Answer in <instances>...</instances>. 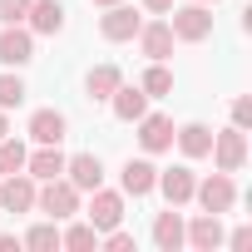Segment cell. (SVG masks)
Wrapping results in <instances>:
<instances>
[{
    "label": "cell",
    "instance_id": "obj_1",
    "mask_svg": "<svg viewBox=\"0 0 252 252\" xmlns=\"http://www.w3.org/2000/svg\"><path fill=\"white\" fill-rule=\"evenodd\" d=\"M35 208L50 213L55 222H60V218H74V213H79V188H74L64 173H60V178H45L40 193H35Z\"/></svg>",
    "mask_w": 252,
    "mask_h": 252
},
{
    "label": "cell",
    "instance_id": "obj_2",
    "mask_svg": "<svg viewBox=\"0 0 252 252\" xmlns=\"http://www.w3.org/2000/svg\"><path fill=\"white\" fill-rule=\"evenodd\" d=\"M168 15H173L168 30H173V40H183V45H203V40L213 35V15H208L203 0H198V5H173Z\"/></svg>",
    "mask_w": 252,
    "mask_h": 252
},
{
    "label": "cell",
    "instance_id": "obj_3",
    "mask_svg": "<svg viewBox=\"0 0 252 252\" xmlns=\"http://www.w3.org/2000/svg\"><path fill=\"white\" fill-rule=\"evenodd\" d=\"M213 163L222 168V173H242V163H247V129H222V134H213Z\"/></svg>",
    "mask_w": 252,
    "mask_h": 252
},
{
    "label": "cell",
    "instance_id": "obj_4",
    "mask_svg": "<svg viewBox=\"0 0 252 252\" xmlns=\"http://www.w3.org/2000/svg\"><path fill=\"white\" fill-rule=\"evenodd\" d=\"M193 198L203 203V213H232V203H237V183H232V173H208L198 188H193Z\"/></svg>",
    "mask_w": 252,
    "mask_h": 252
},
{
    "label": "cell",
    "instance_id": "obj_5",
    "mask_svg": "<svg viewBox=\"0 0 252 252\" xmlns=\"http://www.w3.org/2000/svg\"><path fill=\"white\" fill-rule=\"evenodd\" d=\"M35 193H40V183L20 168V173H5V183H0V208H5L10 218L15 213H35Z\"/></svg>",
    "mask_w": 252,
    "mask_h": 252
},
{
    "label": "cell",
    "instance_id": "obj_6",
    "mask_svg": "<svg viewBox=\"0 0 252 252\" xmlns=\"http://www.w3.org/2000/svg\"><path fill=\"white\" fill-rule=\"evenodd\" d=\"M139 25H144V15L134 10V5H109V15H99V35L109 40V45H124V40H134L139 35Z\"/></svg>",
    "mask_w": 252,
    "mask_h": 252
},
{
    "label": "cell",
    "instance_id": "obj_7",
    "mask_svg": "<svg viewBox=\"0 0 252 252\" xmlns=\"http://www.w3.org/2000/svg\"><path fill=\"white\" fill-rule=\"evenodd\" d=\"M154 188L168 198V208H183V203H193L198 178H193V168H188V163H173V168H158V183H154Z\"/></svg>",
    "mask_w": 252,
    "mask_h": 252
},
{
    "label": "cell",
    "instance_id": "obj_8",
    "mask_svg": "<svg viewBox=\"0 0 252 252\" xmlns=\"http://www.w3.org/2000/svg\"><path fill=\"white\" fill-rule=\"evenodd\" d=\"M89 222L99 227V232H109V227H119L124 222V193H114V188H94L89 193Z\"/></svg>",
    "mask_w": 252,
    "mask_h": 252
},
{
    "label": "cell",
    "instance_id": "obj_9",
    "mask_svg": "<svg viewBox=\"0 0 252 252\" xmlns=\"http://www.w3.org/2000/svg\"><path fill=\"white\" fill-rule=\"evenodd\" d=\"M183 242L198 252H218L222 247V213H198L193 222H183Z\"/></svg>",
    "mask_w": 252,
    "mask_h": 252
},
{
    "label": "cell",
    "instance_id": "obj_10",
    "mask_svg": "<svg viewBox=\"0 0 252 252\" xmlns=\"http://www.w3.org/2000/svg\"><path fill=\"white\" fill-rule=\"evenodd\" d=\"M134 124H139V149H144V154L173 149V119H168V114H139Z\"/></svg>",
    "mask_w": 252,
    "mask_h": 252
},
{
    "label": "cell",
    "instance_id": "obj_11",
    "mask_svg": "<svg viewBox=\"0 0 252 252\" xmlns=\"http://www.w3.org/2000/svg\"><path fill=\"white\" fill-rule=\"evenodd\" d=\"M30 60H35V35L20 30V25H5V30H0V64L25 69Z\"/></svg>",
    "mask_w": 252,
    "mask_h": 252
},
{
    "label": "cell",
    "instance_id": "obj_12",
    "mask_svg": "<svg viewBox=\"0 0 252 252\" xmlns=\"http://www.w3.org/2000/svg\"><path fill=\"white\" fill-rule=\"evenodd\" d=\"M64 178H69L79 193H94V188L104 183V163H99V154H74V158H64Z\"/></svg>",
    "mask_w": 252,
    "mask_h": 252
},
{
    "label": "cell",
    "instance_id": "obj_13",
    "mask_svg": "<svg viewBox=\"0 0 252 252\" xmlns=\"http://www.w3.org/2000/svg\"><path fill=\"white\" fill-rule=\"evenodd\" d=\"M139 50H144V60H168L173 55V30H168V20H149V25H139Z\"/></svg>",
    "mask_w": 252,
    "mask_h": 252
},
{
    "label": "cell",
    "instance_id": "obj_14",
    "mask_svg": "<svg viewBox=\"0 0 252 252\" xmlns=\"http://www.w3.org/2000/svg\"><path fill=\"white\" fill-rule=\"evenodd\" d=\"M119 183H124V193H129V198H149L154 183H158V168H154L149 158H129V163H124V173H119Z\"/></svg>",
    "mask_w": 252,
    "mask_h": 252
},
{
    "label": "cell",
    "instance_id": "obj_15",
    "mask_svg": "<svg viewBox=\"0 0 252 252\" xmlns=\"http://www.w3.org/2000/svg\"><path fill=\"white\" fill-rule=\"evenodd\" d=\"M25 173H30L35 183L60 178V173H64V154H60V144H40L35 154H25Z\"/></svg>",
    "mask_w": 252,
    "mask_h": 252
},
{
    "label": "cell",
    "instance_id": "obj_16",
    "mask_svg": "<svg viewBox=\"0 0 252 252\" xmlns=\"http://www.w3.org/2000/svg\"><path fill=\"white\" fill-rule=\"evenodd\" d=\"M109 109H114V119H124V124H134L139 114H149V94H144L139 84H119V89L109 94Z\"/></svg>",
    "mask_w": 252,
    "mask_h": 252
},
{
    "label": "cell",
    "instance_id": "obj_17",
    "mask_svg": "<svg viewBox=\"0 0 252 252\" xmlns=\"http://www.w3.org/2000/svg\"><path fill=\"white\" fill-rule=\"evenodd\" d=\"M64 129H69V119H64L60 109H35L25 134H30L35 144H60V139H64Z\"/></svg>",
    "mask_w": 252,
    "mask_h": 252
},
{
    "label": "cell",
    "instance_id": "obj_18",
    "mask_svg": "<svg viewBox=\"0 0 252 252\" xmlns=\"http://www.w3.org/2000/svg\"><path fill=\"white\" fill-rule=\"evenodd\" d=\"M30 30L35 35H60L64 30V5H60V0H30Z\"/></svg>",
    "mask_w": 252,
    "mask_h": 252
},
{
    "label": "cell",
    "instance_id": "obj_19",
    "mask_svg": "<svg viewBox=\"0 0 252 252\" xmlns=\"http://www.w3.org/2000/svg\"><path fill=\"white\" fill-rule=\"evenodd\" d=\"M173 144L183 149V158H208V149H213V129L208 124H183V129H173Z\"/></svg>",
    "mask_w": 252,
    "mask_h": 252
},
{
    "label": "cell",
    "instance_id": "obj_20",
    "mask_svg": "<svg viewBox=\"0 0 252 252\" xmlns=\"http://www.w3.org/2000/svg\"><path fill=\"white\" fill-rule=\"evenodd\" d=\"M124 84V74H119V64H94L89 74H84V94L94 99V104H109V94Z\"/></svg>",
    "mask_w": 252,
    "mask_h": 252
},
{
    "label": "cell",
    "instance_id": "obj_21",
    "mask_svg": "<svg viewBox=\"0 0 252 252\" xmlns=\"http://www.w3.org/2000/svg\"><path fill=\"white\" fill-rule=\"evenodd\" d=\"M154 247H158V252H178V247H183V218H178L173 208L154 218Z\"/></svg>",
    "mask_w": 252,
    "mask_h": 252
},
{
    "label": "cell",
    "instance_id": "obj_22",
    "mask_svg": "<svg viewBox=\"0 0 252 252\" xmlns=\"http://www.w3.org/2000/svg\"><path fill=\"white\" fill-rule=\"evenodd\" d=\"M139 89H144L149 99H163V94H173V74L163 69V60H149V69H144Z\"/></svg>",
    "mask_w": 252,
    "mask_h": 252
},
{
    "label": "cell",
    "instance_id": "obj_23",
    "mask_svg": "<svg viewBox=\"0 0 252 252\" xmlns=\"http://www.w3.org/2000/svg\"><path fill=\"white\" fill-rule=\"evenodd\" d=\"M60 247L89 252V247H99V227H94V222H69V227L60 232Z\"/></svg>",
    "mask_w": 252,
    "mask_h": 252
},
{
    "label": "cell",
    "instance_id": "obj_24",
    "mask_svg": "<svg viewBox=\"0 0 252 252\" xmlns=\"http://www.w3.org/2000/svg\"><path fill=\"white\" fill-rule=\"evenodd\" d=\"M20 247H30V252H55V247H60V227H55V218H50V222H35V227L20 237Z\"/></svg>",
    "mask_w": 252,
    "mask_h": 252
},
{
    "label": "cell",
    "instance_id": "obj_25",
    "mask_svg": "<svg viewBox=\"0 0 252 252\" xmlns=\"http://www.w3.org/2000/svg\"><path fill=\"white\" fill-rule=\"evenodd\" d=\"M25 154H30V149L5 134V139H0V173H20V168H25Z\"/></svg>",
    "mask_w": 252,
    "mask_h": 252
},
{
    "label": "cell",
    "instance_id": "obj_26",
    "mask_svg": "<svg viewBox=\"0 0 252 252\" xmlns=\"http://www.w3.org/2000/svg\"><path fill=\"white\" fill-rule=\"evenodd\" d=\"M25 94H30V89H25L20 74H0V109H20Z\"/></svg>",
    "mask_w": 252,
    "mask_h": 252
},
{
    "label": "cell",
    "instance_id": "obj_27",
    "mask_svg": "<svg viewBox=\"0 0 252 252\" xmlns=\"http://www.w3.org/2000/svg\"><path fill=\"white\" fill-rule=\"evenodd\" d=\"M99 247H109V252H134V232L109 227V232H99Z\"/></svg>",
    "mask_w": 252,
    "mask_h": 252
},
{
    "label": "cell",
    "instance_id": "obj_28",
    "mask_svg": "<svg viewBox=\"0 0 252 252\" xmlns=\"http://www.w3.org/2000/svg\"><path fill=\"white\" fill-rule=\"evenodd\" d=\"M30 0H0V25H25Z\"/></svg>",
    "mask_w": 252,
    "mask_h": 252
},
{
    "label": "cell",
    "instance_id": "obj_29",
    "mask_svg": "<svg viewBox=\"0 0 252 252\" xmlns=\"http://www.w3.org/2000/svg\"><path fill=\"white\" fill-rule=\"evenodd\" d=\"M232 124H237V129L252 124V99H232Z\"/></svg>",
    "mask_w": 252,
    "mask_h": 252
},
{
    "label": "cell",
    "instance_id": "obj_30",
    "mask_svg": "<svg viewBox=\"0 0 252 252\" xmlns=\"http://www.w3.org/2000/svg\"><path fill=\"white\" fill-rule=\"evenodd\" d=\"M222 242H227V247H232V252H242V247H247V242H252V227H237V232H232V237H222Z\"/></svg>",
    "mask_w": 252,
    "mask_h": 252
},
{
    "label": "cell",
    "instance_id": "obj_31",
    "mask_svg": "<svg viewBox=\"0 0 252 252\" xmlns=\"http://www.w3.org/2000/svg\"><path fill=\"white\" fill-rule=\"evenodd\" d=\"M173 5H178V0H144V10H154V15H168Z\"/></svg>",
    "mask_w": 252,
    "mask_h": 252
},
{
    "label": "cell",
    "instance_id": "obj_32",
    "mask_svg": "<svg viewBox=\"0 0 252 252\" xmlns=\"http://www.w3.org/2000/svg\"><path fill=\"white\" fill-rule=\"evenodd\" d=\"M0 252H20V237H10V232H0Z\"/></svg>",
    "mask_w": 252,
    "mask_h": 252
},
{
    "label": "cell",
    "instance_id": "obj_33",
    "mask_svg": "<svg viewBox=\"0 0 252 252\" xmlns=\"http://www.w3.org/2000/svg\"><path fill=\"white\" fill-rule=\"evenodd\" d=\"M10 134V119H5V109H0V139H5Z\"/></svg>",
    "mask_w": 252,
    "mask_h": 252
},
{
    "label": "cell",
    "instance_id": "obj_34",
    "mask_svg": "<svg viewBox=\"0 0 252 252\" xmlns=\"http://www.w3.org/2000/svg\"><path fill=\"white\" fill-rule=\"evenodd\" d=\"M94 5H104V10H109V5H119V0H94Z\"/></svg>",
    "mask_w": 252,
    "mask_h": 252
},
{
    "label": "cell",
    "instance_id": "obj_35",
    "mask_svg": "<svg viewBox=\"0 0 252 252\" xmlns=\"http://www.w3.org/2000/svg\"><path fill=\"white\" fill-rule=\"evenodd\" d=\"M203 5H218V0H203Z\"/></svg>",
    "mask_w": 252,
    "mask_h": 252
}]
</instances>
